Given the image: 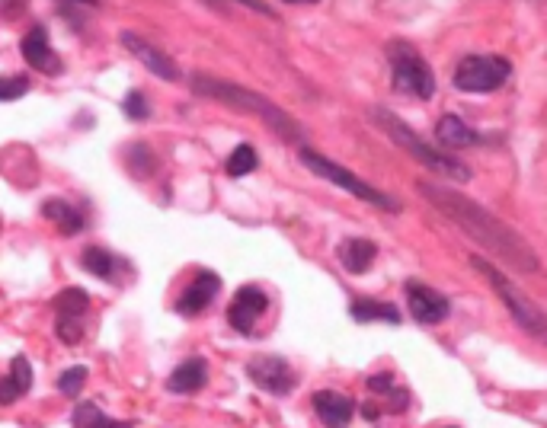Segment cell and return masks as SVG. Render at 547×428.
Segmentation results:
<instances>
[{
  "instance_id": "603a6c76",
  "label": "cell",
  "mask_w": 547,
  "mask_h": 428,
  "mask_svg": "<svg viewBox=\"0 0 547 428\" xmlns=\"http://www.w3.org/2000/svg\"><path fill=\"white\" fill-rule=\"evenodd\" d=\"M71 425L74 428H135V422H119V419H109L100 406L93 400H80L71 413Z\"/></svg>"
},
{
  "instance_id": "5bb4252c",
  "label": "cell",
  "mask_w": 547,
  "mask_h": 428,
  "mask_svg": "<svg viewBox=\"0 0 547 428\" xmlns=\"http://www.w3.org/2000/svg\"><path fill=\"white\" fill-rule=\"evenodd\" d=\"M311 406L327 428H346L352 416H356V400L340 390H317L311 397Z\"/></svg>"
},
{
  "instance_id": "6da1fadb",
  "label": "cell",
  "mask_w": 547,
  "mask_h": 428,
  "mask_svg": "<svg viewBox=\"0 0 547 428\" xmlns=\"http://www.w3.org/2000/svg\"><path fill=\"white\" fill-rule=\"evenodd\" d=\"M416 189L423 192V199L429 205H436L442 214H448V218H452L474 243L493 250L500 259H506L512 269H519V272H538L541 269V262L532 253V246H528L512 227H506L496 214H490L487 208H480V205L464 199V195L448 192V189L432 186V183H416Z\"/></svg>"
},
{
  "instance_id": "ba28073f",
  "label": "cell",
  "mask_w": 547,
  "mask_h": 428,
  "mask_svg": "<svg viewBox=\"0 0 547 428\" xmlns=\"http://www.w3.org/2000/svg\"><path fill=\"white\" fill-rule=\"evenodd\" d=\"M247 377L272 397H288L298 387V374L282 355H253L247 361Z\"/></svg>"
},
{
  "instance_id": "8fae6325",
  "label": "cell",
  "mask_w": 547,
  "mask_h": 428,
  "mask_svg": "<svg viewBox=\"0 0 547 428\" xmlns=\"http://www.w3.org/2000/svg\"><path fill=\"white\" fill-rule=\"evenodd\" d=\"M119 39H122V45H125L128 52H132L154 77H160V80H180V68H176V61L164 52V48L151 45L148 39H141L138 32H132V29H125Z\"/></svg>"
},
{
  "instance_id": "7402d4cb",
  "label": "cell",
  "mask_w": 547,
  "mask_h": 428,
  "mask_svg": "<svg viewBox=\"0 0 547 428\" xmlns=\"http://www.w3.org/2000/svg\"><path fill=\"white\" fill-rule=\"evenodd\" d=\"M55 320H68V323H84L87 310H90V294L84 288H64L55 294Z\"/></svg>"
},
{
  "instance_id": "cb8c5ba5",
  "label": "cell",
  "mask_w": 547,
  "mask_h": 428,
  "mask_svg": "<svg viewBox=\"0 0 547 428\" xmlns=\"http://www.w3.org/2000/svg\"><path fill=\"white\" fill-rule=\"evenodd\" d=\"M122 157H125V170L132 173L135 179H148L157 170V157H154V151L144 141L128 144Z\"/></svg>"
},
{
  "instance_id": "484cf974",
  "label": "cell",
  "mask_w": 547,
  "mask_h": 428,
  "mask_svg": "<svg viewBox=\"0 0 547 428\" xmlns=\"http://www.w3.org/2000/svg\"><path fill=\"white\" fill-rule=\"evenodd\" d=\"M122 109L132 122H148L151 119V103H148V96H144V90H128L125 100H122Z\"/></svg>"
},
{
  "instance_id": "e0dca14e",
  "label": "cell",
  "mask_w": 547,
  "mask_h": 428,
  "mask_svg": "<svg viewBox=\"0 0 547 428\" xmlns=\"http://www.w3.org/2000/svg\"><path fill=\"white\" fill-rule=\"evenodd\" d=\"M32 387V365L26 355H16L10 361V371L0 377V406H10L20 397H26Z\"/></svg>"
},
{
  "instance_id": "4316f807",
  "label": "cell",
  "mask_w": 547,
  "mask_h": 428,
  "mask_svg": "<svg viewBox=\"0 0 547 428\" xmlns=\"http://www.w3.org/2000/svg\"><path fill=\"white\" fill-rule=\"evenodd\" d=\"M87 368L84 365H74V368H68V371H61V377H58V390L64 393V397H80V387L87 384Z\"/></svg>"
},
{
  "instance_id": "9a60e30c",
  "label": "cell",
  "mask_w": 547,
  "mask_h": 428,
  "mask_svg": "<svg viewBox=\"0 0 547 428\" xmlns=\"http://www.w3.org/2000/svg\"><path fill=\"white\" fill-rule=\"evenodd\" d=\"M436 141H439V151L448 154V151H461V147H477L480 141H484V135L474 131L461 115L445 112L436 122Z\"/></svg>"
},
{
  "instance_id": "7a4b0ae2",
  "label": "cell",
  "mask_w": 547,
  "mask_h": 428,
  "mask_svg": "<svg viewBox=\"0 0 547 428\" xmlns=\"http://www.w3.org/2000/svg\"><path fill=\"white\" fill-rule=\"evenodd\" d=\"M192 87H196V93L208 96V100H218V103L231 106V109H240V112L256 115V119L266 122V125H269L272 131H276L279 138H285V141H304L301 125H298L285 109H279L276 103H269L263 93L247 90V87H237V84H228V80L205 77V74H196V77H192Z\"/></svg>"
},
{
  "instance_id": "d4e9b609",
  "label": "cell",
  "mask_w": 547,
  "mask_h": 428,
  "mask_svg": "<svg viewBox=\"0 0 547 428\" xmlns=\"http://www.w3.org/2000/svg\"><path fill=\"white\" fill-rule=\"evenodd\" d=\"M256 167H260V157H256L253 144H237L228 157V163H224V170H228V176H234V179L250 176Z\"/></svg>"
},
{
  "instance_id": "5b68a950",
  "label": "cell",
  "mask_w": 547,
  "mask_h": 428,
  "mask_svg": "<svg viewBox=\"0 0 547 428\" xmlns=\"http://www.w3.org/2000/svg\"><path fill=\"white\" fill-rule=\"evenodd\" d=\"M298 157H301V163H304V167H308L314 176H320V179H327V183L346 189L349 195H356V199H362V202H368V205H378L381 211H400V202L394 199V195L375 189L372 183H365V179H359L352 170H346V167H340V163L327 160L324 154H317L314 147H301V154H298Z\"/></svg>"
},
{
  "instance_id": "8992f818",
  "label": "cell",
  "mask_w": 547,
  "mask_h": 428,
  "mask_svg": "<svg viewBox=\"0 0 547 428\" xmlns=\"http://www.w3.org/2000/svg\"><path fill=\"white\" fill-rule=\"evenodd\" d=\"M471 266L477 269V272H484V278L487 282L496 288V294L503 298V304H506V310L512 314V320H516L522 329H528L535 339H544V314L541 310L528 301V294H522L516 285L509 282V278L493 266V262H487L484 256H471Z\"/></svg>"
},
{
  "instance_id": "277c9868",
  "label": "cell",
  "mask_w": 547,
  "mask_h": 428,
  "mask_svg": "<svg viewBox=\"0 0 547 428\" xmlns=\"http://www.w3.org/2000/svg\"><path fill=\"white\" fill-rule=\"evenodd\" d=\"M391 61V87L413 100H432L436 96V74L426 64V58L416 52L410 42H391L388 45Z\"/></svg>"
},
{
  "instance_id": "52a82bcc",
  "label": "cell",
  "mask_w": 547,
  "mask_h": 428,
  "mask_svg": "<svg viewBox=\"0 0 547 428\" xmlns=\"http://www.w3.org/2000/svg\"><path fill=\"white\" fill-rule=\"evenodd\" d=\"M512 74L509 58L500 55H468L458 61L455 68V87L461 93H490L500 90Z\"/></svg>"
},
{
  "instance_id": "2e32d148",
  "label": "cell",
  "mask_w": 547,
  "mask_h": 428,
  "mask_svg": "<svg viewBox=\"0 0 547 428\" xmlns=\"http://www.w3.org/2000/svg\"><path fill=\"white\" fill-rule=\"evenodd\" d=\"M208 384V361L192 355L186 361L173 368V374L167 377V390L170 393H199Z\"/></svg>"
},
{
  "instance_id": "4dcf8cb0",
  "label": "cell",
  "mask_w": 547,
  "mask_h": 428,
  "mask_svg": "<svg viewBox=\"0 0 547 428\" xmlns=\"http://www.w3.org/2000/svg\"><path fill=\"white\" fill-rule=\"evenodd\" d=\"M448 428H455V425H448Z\"/></svg>"
},
{
  "instance_id": "d6986e66",
  "label": "cell",
  "mask_w": 547,
  "mask_h": 428,
  "mask_svg": "<svg viewBox=\"0 0 547 428\" xmlns=\"http://www.w3.org/2000/svg\"><path fill=\"white\" fill-rule=\"evenodd\" d=\"M80 266H84L90 275H96L100 282H116L119 278V269L128 272V262L112 256L109 250H103V246H87L84 253H80Z\"/></svg>"
},
{
  "instance_id": "83f0119b",
  "label": "cell",
  "mask_w": 547,
  "mask_h": 428,
  "mask_svg": "<svg viewBox=\"0 0 547 428\" xmlns=\"http://www.w3.org/2000/svg\"><path fill=\"white\" fill-rule=\"evenodd\" d=\"M29 77L13 74V77H0V103H16L29 93Z\"/></svg>"
},
{
  "instance_id": "44dd1931",
  "label": "cell",
  "mask_w": 547,
  "mask_h": 428,
  "mask_svg": "<svg viewBox=\"0 0 547 428\" xmlns=\"http://www.w3.org/2000/svg\"><path fill=\"white\" fill-rule=\"evenodd\" d=\"M349 317L356 320V323H391L397 326L400 323V310L388 301H372V298H356L349 304Z\"/></svg>"
},
{
  "instance_id": "ffe728a7",
  "label": "cell",
  "mask_w": 547,
  "mask_h": 428,
  "mask_svg": "<svg viewBox=\"0 0 547 428\" xmlns=\"http://www.w3.org/2000/svg\"><path fill=\"white\" fill-rule=\"evenodd\" d=\"M42 214L61 230L64 237H74V234H80V230L87 227L84 211L74 208L71 202H64V199H48V202L42 205Z\"/></svg>"
},
{
  "instance_id": "f546056e",
  "label": "cell",
  "mask_w": 547,
  "mask_h": 428,
  "mask_svg": "<svg viewBox=\"0 0 547 428\" xmlns=\"http://www.w3.org/2000/svg\"><path fill=\"white\" fill-rule=\"evenodd\" d=\"M362 416H365V422H378L381 409H378L375 403H365V406H362Z\"/></svg>"
},
{
  "instance_id": "30bf717a",
  "label": "cell",
  "mask_w": 547,
  "mask_h": 428,
  "mask_svg": "<svg viewBox=\"0 0 547 428\" xmlns=\"http://www.w3.org/2000/svg\"><path fill=\"white\" fill-rule=\"evenodd\" d=\"M266 310H269V294L256 285H244V288H237L234 301L228 307V323L240 336H253V326L260 323Z\"/></svg>"
},
{
  "instance_id": "ac0fdd59",
  "label": "cell",
  "mask_w": 547,
  "mask_h": 428,
  "mask_svg": "<svg viewBox=\"0 0 547 428\" xmlns=\"http://www.w3.org/2000/svg\"><path fill=\"white\" fill-rule=\"evenodd\" d=\"M336 256H340L343 269L352 272V275H362L368 266L375 262L378 256V243L375 240H365V237H352V240H343L340 250H336Z\"/></svg>"
},
{
  "instance_id": "7c38bea8",
  "label": "cell",
  "mask_w": 547,
  "mask_h": 428,
  "mask_svg": "<svg viewBox=\"0 0 547 428\" xmlns=\"http://www.w3.org/2000/svg\"><path fill=\"white\" fill-rule=\"evenodd\" d=\"M20 52H23L29 68H36L45 77H58L64 71V61L52 52V42H48V29L42 23H36V26L26 32L23 42H20Z\"/></svg>"
},
{
  "instance_id": "9c48e42d",
  "label": "cell",
  "mask_w": 547,
  "mask_h": 428,
  "mask_svg": "<svg viewBox=\"0 0 547 428\" xmlns=\"http://www.w3.org/2000/svg\"><path fill=\"white\" fill-rule=\"evenodd\" d=\"M407 291V304H410V317L416 323L423 326H436L442 323L448 314H452V301L445 298V294H439L436 288H429L423 282H416V278H410V282L404 285Z\"/></svg>"
},
{
  "instance_id": "3957f363",
  "label": "cell",
  "mask_w": 547,
  "mask_h": 428,
  "mask_svg": "<svg viewBox=\"0 0 547 428\" xmlns=\"http://www.w3.org/2000/svg\"><path fill=\"white\" fill-rule=\"evenodd\" d=\"M372 122H375L397 147H404V151H407L410 157L420 160L426 170H436V173H442V176H448V179H455V183H468V179H471V167H468V163H461L458 157L439 151L436 144L423 141V138L416 135V131H413L404 119H400V115H394L391 109L375 106V109H372Z\"/></svg>"
},
{
  "instance_id": "f1b7e54d",
  "label": "cell",
  "mask_w": 547,
  "mask_h": 428,
  "mask_svg": "<svg viewBox=\"0 0 547 428\" xmlns=\"http://www.w3.org/2000/svg\"><path fill=\"white\" fill-rule=\"evenodd\" d=\"M365 387L372 393H381V397H388V393L394 390V371H381V374L365 377Z\"/></svg>"
},
{
  "instance_id": "4fadbf2b",
  "label": "cell",
  "mask_w": 547,
  "mask_h": 428,
  "mask_svg": "<svg viewBox=\"0 0 547 428\" xmlns=\"http://www.w3.org/2000/svg\"><path fill=\"white\" fill-rule=\"evenodd\" d=\"M221 291V278L215 272H199L192 278V285L176 298V314L180 317H199L202 310H208Z\"/></svg>"
}]
</instances>
